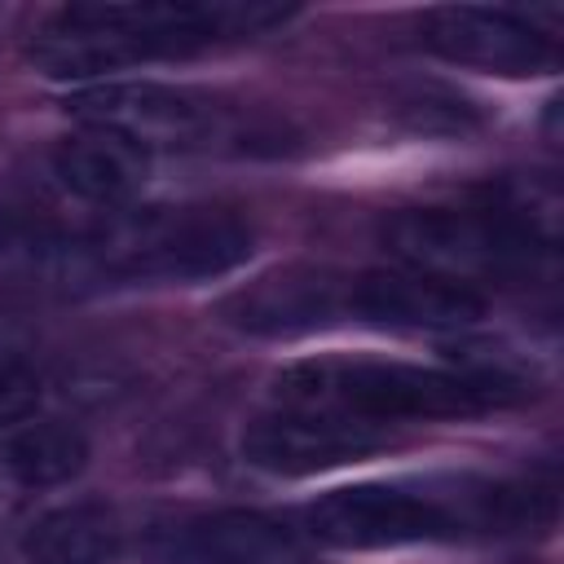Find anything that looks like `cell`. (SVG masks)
<instances>
[{"label":"cell","instance_id":"6da1fadb","mask_svg":"<svg viewBox=\"0 0 564 564\" xmlns=\"http://www.w3.org/2000/svg\"><path fill=\"white\" fill-rule=\"evenodd\" d=\"M286 18L278 4H66L35 26L26 57L48 79H101L260 35Z\"/></svg>","mask_w":564,"mask_h":564},{"label":"cell","instance_id":"7a4b0ae2","mask_svg":"<svg viewBox=\"0 0 564 564\" xmlns=\"http://www.w3.org/2000/svg\"><path fill=\"white\" fill-rule=\"evenodd\" d=\"M524 383L502 370H454L414 366L388 357H308L273 375L269 401L335 410L375 427L427 423V419H471L516 405Z\"/></svg>","mask_w":564,"mask_h":564},{"label":"cell","instance_id":"3957f363","mask_svg":"<svg viewBox=\"0 0 564 564\" xmlns=\"http://www.w3.org/2000/svg\"><path fill=\"white\" fill-rule=\"evenodd\" d=\"M533 516V489L489 480H370L330 489L304 507L300 529L335 551H383L498 533Z\"/></svg>","mask_w":564,"mask_h":564},{"label":"cell","instance_id":"277c9868","mask_svg":"<svg viewBox=\"0 0 564 564\" xmlns=\"http://www.w3.org/2000/svg\"><path fill=\"white\" fill-rule=\"evenodd\" d=\"M251 247V225L229 207H128L84 225V282L88 291L212 282L238 269Z\"/></svg>","mask_w":564,"mask_h":564},{"label":"cell","instance_id":"5b68a950","mask_svg":"<svg viewBox=\"0 0 564 564\" xmlns=\"http://www.w3.org/2000/svg\"><path fill=\"white\" fill-rule=\"evenodd\" d=\"M383 247L401 269L476 291L529 278L551 256V234L524 207H410L383 220Z\"/></svg>","mask_w":564,"mask_h":564},{"label":"cell","instance_id":"8992f818","mask_svg":"<svg viewBox=\"0 0 564 564\" xmlns=\"http://www.w3.org/2000/svg\"><path fill=\"white\" fill-rule=\"evenodd\" d=\"M66 106L84 128L123 137L141 154H150V150L242 154V150H260L264 141H273V132L256 128L229 101H220L212 93H198V88L154 84V79L88 84Z\"/></svg>","mask_w":564,"mask_h":564},{"label":"cell","instance_id":"52a82bcc","mask_svg":"<svg viewBox=\"0 0 564 564\" xmlns=\"http://www.w3.org/2000/svg\"><path fill=\"white\" fill-rule=\"evenodd\" d=\"M388 441H392L388 427H375L335 410H317V405L269 401L242 427V458L269 476H317V471L370 458L388 449Z\"/></svg>","mask_w":564,"mask_h":564},{"label":"cell","instance_id":"ba28073f","mask_svg":"<svg viewBox=\"0 0 564 564\" xmlns=\"http://www.w3.org/2000/svg\"><path fill=\"white\" fill-rule=\"evenodd\" d=\"M423 44L485 75H546L560 62L555 35L542 31L529 13L516 9H480V4H445L423 18Z\"/></svg>","mask_w":564,"mask_h":564},{"label":"cell","instance_id":"9c48e42d","mask_svg":"<svg viewBox=\"0 0 564 564\" xmlns=\"http://www.w3.org/2000/svg\"><path fill=\"white\" fill-rule=\"evenodd\" d=\"M485 300L458 282L414 273V269H366L348 278V322L375 330H410V335H445L480 322Z\"/></svg>","mask_w":564,"mask_h":564},{"label":"cell","instance_id":"30bf717a","mask_svg":"<svg viewBox=\"0 0 564 564\" xmlns=\"http://www.w3.org/2000/svg\"><path fill=\"white\" fill-rule=\"evenodd\" d=\"M348 278L352 273L317 264L273 269L225 300V322L264 339H291L339 326L348 322Z\"/></svg>","mask_w":564,"mask_h":564},{"label":"cell","instance_id":"8fae6325","mask_svg":"<svg viewBox=\"0 0 564 564\" xmlns=\"http://www.w3.org/2000/svg\"><path fill=\"white\" fill-rule=\"evenodd\" d=\"M145 555L159 564H304V538L264 511L234 507L154 529Z\"/></svg>","mask_w":564,"mask_h":564},{"label":"cell","instance_id":"7c38bea8","mask_svg":"<svg viewBox=\"0 0 564 564\" xmlns=\"http://www.w3.org/2000/svg\"><path fill=\"white\" fill-rule=\"evenodd\" d=\"M48 176L79 207L110 216V212L137 207V198L145 189V154L137 145H128L123 137L84 128L53 145Z\"/></svg>","mask_w":564,"mask_h":564},{"label":"cell","instance_id":"4fadbf2b","mask_svg":"<svg viewBox=\"0 0 564 564\" xmlns=\"http://www.w3.org/2000/svg\"><path fill=\"white\" fill-rule=\"evenodd\" d=\"M88 441L62 419H18L0 427V480L13 489H53L79 476Z\"/></svg>","mask_w":564,"mask_h":564},{"label":"cell","instance_id":"5bb4252c","mask_svg":"<svg viewBox=\"0 0 564 564\" xmlns=\"http://www.w3.org/2000/svg\"><path fill=\"white\" fill-rule=\"evenodd\" d=\"M123 551V524L106 502H66L22 533L26 564H110Z\"/></svg>","mask_w":564,"mask_h":564},{"label":"cell","instance_id":"9a60e30c","mask_svg":"<svg viewBox=\"0 0 564 564\" xmlns=\"http://www.w3.org/2000/svg\"><path fill=\"white\" fill-rule=\"evenodd\" d=\"M44 392V361L40 344L26 330V322L9 308H0V427L31 419Z\"/></svg>","mask_w":564,"mask_h":564}]
</instances>
